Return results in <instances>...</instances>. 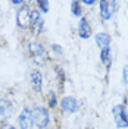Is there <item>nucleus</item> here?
Instances as JSON below:
<instances>
[{"instance_id": "nucleus-1", "label": "nucleus", "mask_w": 128, "mask_h": 129, "mask_svg": "<svg viewBox=\"0 0 128 129\" xmlns=\"http://www.w3.org/2000/svg\"><path fill=\"white\" fill-rule=\"evenodd\" d=\"M32 120H34V125L38 126V128H46L50 122V116H49V112L44 109V107H35L32 110Z\"/></svg>"}, {"instance_id": "nucleus-2", "label": "nucleus", "mask_w": 128, "mask_h": 129, "mask_svg": "<svg viewBox=\"0 0 128 129\" xmlns=\"http://www.w3.org/2000/svg\"><path fill=\"white\" fill-rule=\"evenodd\" d=\"M16 22L19 28H28L31 24V9L27 5H22L16 12Z\"/></svg>"}, {"instance_id": "nucleus-3", "label": "nucleus", "mask_w": 128, "mask_h": 129, "mask_svg": "<svg viewBox=\"0 0 128 129\" xmlns=\"http://www.w3.org/2000/svg\"><path fill=\"white\" fill-rule=\"evenodd\" d=\"M43 25H44V21H43L41 12L38 9L31 10V24H30V28H31L32 35H38L41 32V29H43Z\"/></svg>"}, {"instance_id": "nucleus-4", "label": "nucleus", "mask_w": 128, "mask_h": 129, "mask_svg": "<svg viewBox=\"0 0 128 129\" xmlns=\"http://www.w3.org/2000/svg\"><path fill=\"white\" fill-rule=\"evenodd\" d=\"M113 119H115V123L118 128H128L127 112H125V107L122 104L113 107Z\"/></svg>"}, {"instance_id": "nucleus-5", "label": "nucleus", "mask_w": 128, "mask_h": 129, "mask_svg": "<svg viewBox=\"0 0 128 129\" xmlns=\"http://www.w3.org/2000/svg\"><path fill=\"white\" fill-rule=\"evenodd\" d=\"M18 123L21 129H32L34 128V120H32V110H30L28 107H25L21 112L19 117H18Z\"/></svg>"}, {"instance_id": "nucleus-6", "label": "nucleus", "mask_w": 128, "mask_h": 129, "mask_svg": "<svg viewBox=\"0 0 128 129\" xmlns=\"http://www.w3.org/2000/svg\"><path fill=\"white\" fill-rule=\"evenodd\" d=\"M12 110H13L12 103L9 101L8 98H0V123L8 120Z\"/></svg>"}, {"instance_id": "nucleus-7", "label": "nucleus", "mask_w": 128, "mask_h": 129, "mask_svg": "<svg viewBox=\"0 0 128 129\" xmlns=\"http://www.w3.org/2000/svg\"><path fill=\"white\" fill-rule=\"evenodd\" d=\"M60 109L66 113H75L78 110V101L74 97H63L60 101Z\"/></svg>"}, {"instance_id": "nucleus-8", "label": "nucleus", "mask_w": 128, "mask_h": 129, "mask_svg": "<svg viewBox=\"0 0 128 129\" xmlns=\"http://www.w3.org/2000/svg\"><path fill=\"white\" fill-rule=\"evenodd\" d=\"M115 8H116V3L115 2H100V16L102 19H109L112 13L115 12Z\"/></svg>"}, {"instance_id": "nucleus-9", "label": "nucleus", "mask_w": 128, "mask_h": 129, "mask_svg": "<svg viewBox=\"0 0 128 129\" xmlns=\"http://www.w3.org/2000/svg\"><path fill=\"white\" fill-rule=\"evenodd\" d=\"M27 50H28V53L32 57H38V56L44 54V47L41 46V43H38V41H30L28 46H27Z\"/></svg>"}, {"instance_id": "nucleus-10", "label": "nucleus", "mask_w": 128, "mask_h": 129, "mask_svg": "<svg viewBox=\"0 0 128 129\" xmlns=\"http://www.w3.org/2000/svg\"><path fill=\"white\" fill-rule=\"evenodd\" d=\"M78 34H80L81 38H88L91 35V26L88 25L86 18H82L80 22H78Z\"/></svg>"}, {"instance_id": "nucleus-11", "label": "nucleus", "mask_w": 128, "mask_h": 129, "mask_svg": "<svg viewBox=\"0 0 128 129\" xmlns=\"http://www.w3.org/2000/svg\"><path fill=\"white\" fill-rule=\"evenodd\" d=\"M31 85L37 92L41 91V87H43V76H41L40 71H32L31 72Z\"/></svg>"}, {"instance_id": "nucleus-12", "label": "nucleus", "mask_w": 128, "mask_h": 129, "mask_svg": "<svg viewBox=\"0 0 128 129\" xmlns=\"http://www.w3.org/2000/svg\"><path fill=\"white\" fill-rule=\"evenodd\" d=\"M109 41H111V38H109L108 34H104V32L96 34V43H97V46H99L100 48L109 47Z\"/></svg>"}, {"instance_id": "nucleus-13", "label": "nucleus", "mask_w": 128, "mask_h": 129, "mask_svg": "<svg viewBox=\"0 0 128 129\" xmlns=\"http://www.w3.org/2000/svg\"><path fill=\"white\" fill-rule=\"evenodd\" d=\"M102 62L106 68H111V64H112V56H111V48L106 47V48H102Z\"/></svg>"}, {"instance_id": "nucleus-14", "label": "nucleus", "mask_w": 128, "mask_h": 129, "mask_svg": "<svg viewBox=\"0 0 128 129\" xmlns=\"http://www.w3.org/2000/svg\"><path fill=\"white\" fill-rule=\"evenodd\" d=\"M71 6H72V13H74L75 16H80L81 15V8H80L81 3H80V2L74 0V2L71 3Z\"/></svg>"}, {"instance_id": "nucleus-15", "label": "nucleus", "mask_w": 128, "mask_h": 129, "mask_svg": "<svg viewBox=\"0 0 128 129\" xmlns=\"http://www.w3.org/2000/svg\"><path fill=\"white\" fill-rule=\"evenodd\" d=\"M37 6H38V10L40 12H49V2H44V0H38L37 2Z\"/></svg>"}, {"instance_id": "nucleus-16", "label": "nucleus", "mask_w": 128, "mask_h": 129, "mask_svg": "<svg viewBox=\"0 0 128 129\" xmlns=\"http://www.w3.org/2000/svg\"><path fill=\"white\" fill-rule=\"evenodd\" d=\"M49 106L52 109L57 106V100H56V94L55 92H49Z\"/></svg>"}, {"instance_id": "nucleus-17", "label": "nucleus", "mask_w": 128, "mask_h": 129, "mask_svg": "<svg viewBox=\"0 0 128 129\" xmlns=\"http://www.w3.org/2000/svg\"><path fill=\"white\" fill-rule=\"evenodd\" d=\"M124 84H128V64L124 66Z\"/></svg>"}, {"instance_id": "nucleus-18", "label": "nucleus", "mask_w": 128, "mask_h": 129, "mask_svg": "<svg viewBox=\"0 0 128 129\" xmlns=\"http://www.w3.org/2000/svg\"><path fill=\"white\" fill-rule=\"evenodd\" d=\"M2 129H15V128H13L12 125H3V126H2Z\"/></svg>"}, {"instance_id": "nucleus-19", "label": "nucleus", "mask_w": 128, "mask_h": 129, "mask_svg": "<svg viewBox=\"0 0 128 129\" xmlns=\"http://www.w3.org/2000/svg\"><path fill=\"white\" fill-rule=\"evenodd\" d=\"M82 3H84V5H88V6H91V5H94V2H87V0H84Z\"/></svg>"}]
</instances>
